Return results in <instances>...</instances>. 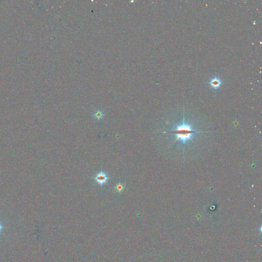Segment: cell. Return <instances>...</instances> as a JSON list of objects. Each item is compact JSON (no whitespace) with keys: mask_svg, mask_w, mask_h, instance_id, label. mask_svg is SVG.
Masks as SVG:
<instances>
[{"mask_svg":"<svg viewBox=\"0 0 262 262\" xmlns=\"http://www.w3.org/2000/svg\"><path fill=\"white\" fill-rule=\"evenodd\" d=\"M93 117L97 120H101L103 119L104 117V113L103 111L98 110L95 112L94 113L93 115Z\"/></svg>","mask_w":262,"mask_h":262,"instance_id":"obj_4","label":"cell"},{"mask_svg":"<svg viewBox=\"0 0 262 262\" xmlns=\"http://www.w3.org/2000/svg\"><path fill=\"white\" fill-rule=\"evenodd\" d=\"M0 227H1V226H0Z\"/></svg>","mask_w":262,"mask_h":262,"instance_id":"obj_6","label":"cell"},{"mask_svg":"<svg viewBox=\"0 0 262 262\" xmlns=\"http://www.w3.org/2000/svg\"><path fill=\"white\" fill-rule=\"evenodd\" d=\"M209 84L213 89L217 90L221 87L222 85L223 84V82L221 79L216 76L211 79V80L209 81Z\"/></svg>","mask_w":262,"mask_h":262,"instance_id":"obj_3","label":"cell"},{"mask_svg":"<svg viewBox=\"0 0 262 262\" xmlns=\"http://www.w3.org/2000/svg\"><path fill=\"white\" fill-rule=\"evenodd\" d=\"M94 179L99 184L103 186L108 181V180L110 179V178L106 177V173L105 172L101 171L99 173H97V175L94 178Z\"/></svg>","mask_w":262,"mask_h":262,"instance_id":"obj_2","label":"cell"},{"mask_svg":"<svg viewBox=\"0 0 262 262\" xmlns=\"http://www.w3.org/2000/svg\"><path fill=\"white\" fill-rule=\"evenodd\" d=\"M125 188L126 186L124 184L122 183L121 182H119L118 183H117L114 186V189L117 192L119 193H122V191H124Z\"/></svg>","mask_w":262,"mask_h":262,"instance_id":"obj_5","label":"cell"},{"mask_svg":"<svg viewBox=\"0 0 262 262\" xmlns=\"http://www.w3.org/2000/svg\"><path fill=\"white\" fill-rule=\"evenodd\" d=\"M193 124H186L185 121L184 116H183V122L181 124H177L175 130L171 131L169 132L170 134H175L177 135V138L176 139L173 143L176 142L178 140L181 141L184 146H185V142L187 140H191L192 141H193V139L192 138V135L196 133H201V131H197L192 128Z\"/></svg>","mask_w":262,"mask_h":262,"instance_id":"obj_1","label":"cell"}]
</instances>
